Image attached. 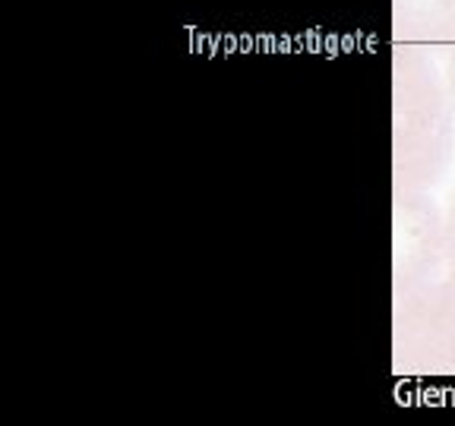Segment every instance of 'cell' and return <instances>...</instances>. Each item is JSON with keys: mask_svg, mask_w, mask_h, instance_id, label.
I'll use <instances>...</instances> for the list:
<instances>
[{"mask_svg": "<svg viewBox=\"0 0 455 426\" xmlns=\"http://www.w3.org/2000/svg\"><path fill=\"white\" fill-rule=\"evenodd\" d=\"M392 184L427 190L446 170L455 142V114L443 73L424 51L398 44L389 64Z\"/></svg>", "mask_w": 455, "mask_h": 426, "instance_id": "1", "label": "cell"}, {"mask_svg": "<svg viewBox=\"0 0 455 426\" xmlns=\"http://www.w3.org/2000/svg\"><path fill=\"white\" fill-rule=\"evenodd\" d=\"M395 357L411 373L455 376V272L395 300Z\"/></svg>", "mask_w": 455, "mask_h": 426, "instance_id": "2", "label": "cell"}, {"mask_svg": "<svg viewBox=\"0 0 455 426\" xmlns=\"http://www.w3.org/2000/svg\"><path fill=\"white\" fill-rule=\"evenodd\" d=\"M446 265V227L443 209L424 190L392 193V294L418 291Z\"/></svg>", "mask_w": 455, "mask_h": 426, "instance_id": "3", "label": "cell"}, {"mask_svg": "<svg viewBox=\"0 0 455 426\" xmlns=\"http://www.w3.org/2000/svg\"><path fill=\"white\" fill-rule=\"evenodd\" d=\"M392 36L405 48H446L455 38V0H392Z\"/></svg>", "mask_w": 455, "mask_h": 426, "instance_id": "4", "label": "cell"}, {"mask_svg": "<svg viewBox=\"0 0 455 426\" xmlns=\"http://www.w3.org/2000/svg\"><path fill=\"white\" fill-rule=\"evenodd\" d=\"M443 227H446V269L455 272V190L443 209Z\"/></svg>", "mask_w": 455, "mask_h": 426, "instance_id": "5", "label": "cell"}, {"mask_svg": "<svg viewBox=\"0 0 455 426\" xmlns=\"http://www.w3.org/2000/svg\"><path fill=\"white\" fill-rule=\"evenodd\" d=\"M446 54H443V83H446V95H449V105H452V114H455V38L446 44Z\"/></svg>", "mask_w": 455, "mask_h": 426, "instance_id": "6", "label": "cell"}]
</instances>
